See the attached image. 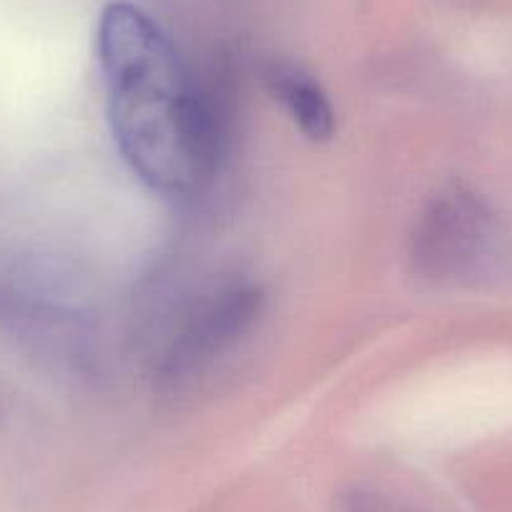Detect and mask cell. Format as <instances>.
<instances>
[{
    "mask_svg": "<svg viewBox=\"0 0 512 512\" xmlns=\"http://www.w3.org/2000/svg\"><path fill=\"white\" fill-rule=\"evenodd\" d=\"M96 48L113 141L128 166L164 194L199 189L224 154L221 88L196 81L161 28L128 3L101 13Z\"/></svg>",
    "mask_w": 512,
    "mask_h": 512,
    "instance_id": "6da1fadb",
    "label": "cell"
},
{
    "mask_svg": "<svg viewBox=\"0 0 512 512\" xmlns=\"http://www.w3.org/2000/svg\"><path fill=\"white\" fill-rule=\"evenodd\" d=\"M497 239L490 204L465 186L442 189L412 236V264L432 282H460L485 264Z\"/></svg>",
    "mask_w": 512,
    "mask_h": 512,
    "instance_id": "7a4b0ae2",
    "label": "cell"
},
{
    "mask_svg": "<svg viewBox=\"0 0 512 512\" xmlns=\"http://www.w3.org/2000/svg\"><path fill=\"white\" fill-rule=\"evenodd\" d=\"M262 292L249 284H231L211 294L189 317L161 367L169 384H181L209 369L262 314Z\"/></svg>",
    "mask_w": 512,
    "mask_h": 512,
    "instance_id": "3957f363",
    "label": "cell"
},
{
    "mask_svg": "<svg viewBox=\"0 0 512 512\" xmlns=\"http://www.w3.org/2000/svg\"><path fill=\"white\" fill-rule=\"evenodd\" d=\"M267 86L309 141H329L334 136V111L327 93L304 68L294 63H269Z\"/></svg>",
    "mask_w": 512,
    "mask_h": 512,
    "instance_id": "277c9868",
    "label": "cell"
},
{
    "mask_svg": "<svg viewBox=\"0 0 512 512\" xmlns=\"http://www.w3.org/2000/svg\"><path fill=\"white\" fill-rule=\"evenodd\" d=\"M339 512H420L405 502L395 500L392 495H384L379 490H367V487H354L352 492L342 497Z\"/></svg>",
    "mask_w": 512,
    "mask_h": 512,
    "instance_id": "5b68a950",
    "label": "cell"
}]
</instances>
